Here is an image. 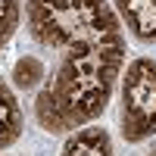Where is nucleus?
<instances>
[{
  "label": "nucleus",
  "instance_id": "nucleus-1",
  "mask_svg": "<svg viewBox=\"0 0 156 156\" xmlns=\"http://www.w3.org/2000/svg\"><path fill=\"white\" fill-rule=\"evenodd\" d=\"M28 37L59 59L31 115L44 134H72L106 112L128 62V31L109 0H25Z\"/></svg>",
  "mask_w": 156,
  "mask_h": 156
},
{
  "label": "nucleus",
  "instance_id": "nucleus-2",
  "mask_svg": "<svg viewBox=\"0 0 156 156\" xmlns=\"http://www.w3.org/2000/svg\"><path fill=\"white\" fill-rule=\"evenodd\" d=\"M119 84V128L125 144H144L156 137V56L128 59Z\"/></svg>",
  "mask_w": 156,
  "mask_h": 156
},
{
  "label": "nucleus",
  "instance_id": "nucleus-3",
  "mask_svg": "<svg viewBox=\"0 0 156 156\" xmlns=\"http://www.w3.org/2000/svg\"><path fill=\"white\" fill-rule=\"evenodd\" d=\"M125 31L140 44H156V0H109Z\"/></svg>",
  "mask_w": 156,
  "mask_h": 156
},
{
  "label": "nucleus",
  "instance_id": "nucleus-4",
  "mask_svg": "<svg viewBox=\"0 0 156 156\" xmlns=\"http://www.w3.org/2000/svg\"><path fill=\"white\" fill-rule=\"evenodd\" d=\"M59 156H115L112 134L97 122L75 128L72 134H66V144H62Z\"/></svg>",
  "mask_w": 156,
  "mask_h": 156
},
{
  "label": "nucleus",
  "instance_id": "nucleus-5",
  "mask_svg": "<svg viewBox=\"0 0 156 156\" xmlns=\"http://www.w3.org/2000/svg\"><path fill=\"white\" fill-rule=\"evenodd\" d=\"M22 128H25L22 103L16 97V90L9 87V81L0 75V153L9 150L22 137Z\"/></svg>",
  "mask_w": 156,
  "mask_h": 156
},
{
  "label": "nucleus",
  "instance_id": "nucleus-6",
  "mask_svg": "<svg viewBox=\"0 0 156 156\" xmlns=\"http://www.w3.org/2000/svg\"><path fill=\"white\" fill-rule=\"evenodd\" d=\"M47 78V66L37 56H19L16 66H12V84L28 90V87H41Z\"/></svg>",
  "mask_w": 156,
  "mask_h": 156
},
{
  "label": "nucleus",
  "instance_id": "nucleus-7",
  "mask_svg": "<svg viewBox=\"0 0 156 156\" xmlns=\"http://www.w3.org/2000/svg\"><path fill=\"white\" fill-rule=\"evenodd\" d=\"M25 19V6L22 0H0V53L9 47L12 34L19 31V25Z\"/></svg>",
  "mask_w": 156,
  "mask_h": 156
},
{
  "label": "nucleus",
  "instance_id": "nucleus-8",
  "mask_svg": "<svg viewBox=\"0 0 156 156\" xmlns=\"http://www.w3.org/2000/svg\"><path fill=\"white\" fill-rule=\"evenodd\" d=\"M147 156H156V147H153V150H150V153H147Z\"/></svg>",
  "mask_w": 156,
  "mask_h": 156
},
{
  "label": "nucleus",
  "instance_id": "nucleus-9",
  "mask_svg": "<svg viewBox=\"0 0 156 156\" xmlns=\"http://www.w3.org/2000/svg\"><path fill=\"white\" fill-rule=\"evenodd\" d=\"M0 156H6V153H0Z\"/></svg>",
  "mask_w": 156,
  "mask_h": 156
}]
</instances>
